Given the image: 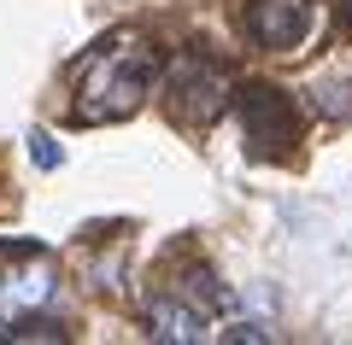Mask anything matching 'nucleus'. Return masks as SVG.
Segmentation results:
<instances>
[{
  "instance_id": "nucleus-1",
  "label": "nucleus",
  "mask_w": 352,
  "mask_h": 345,
  "mask_svg": "<svg viewBox=\"0 0 352 345\" xmlns=\"http://www.w3.org/2000/svg\"><path fill=\"white\" fill-rule=\"evenodd\" d=\"M153 47L135 36H112L106 47H94V59L76 76V123H118L141 106L153 82Z\"/></svg>"
},
{
  "instance_id": "nucleus-2",
  "label": "nucleus",
  "mask_w": 352,
  "mask_h": 345,
  "mask_svg": "<svg viewBox=\"0 0 352 345\" xmlns=\"http://www.w3.org/2000/svg\"><path fill=\"white\" fill-rule=\"evenodd\" d=\"M223 106H229V82H223L217 64L194 59V53L170 64V117H176V123L206 129V123L223 117Z\"/></svg>"
},
{
  "instance_id": "nucleus-3",
  "label": "nucleus",
  "mask_w": 352,
  "mask_h": 345,
  "mask_svg": "<svg viewBox=\"0 0 352 345\" xmlns=\"http://www.w3.org/2000/svg\"><path fill=\"white\" fill-rule=\"evenodd\" d=\"M305 29H311V6L305 0H252L247 6V36L258 41V47H300Z\"/></svg>"
},
{
  "instance_id": "nucleus-4",
  "label": "nucleus",
  "mask_w": 352,
  "mask_h": 345,
  "mask_svg": "<svg viewBox=\"0 0 352 345\" xmlns=\"http://www.w3.org/2000/svg\"><path fill=\"white\" fill-rule=\"evenodd\" d=\"M241 123H247V141L252 147H288L294 141V106H288V94L282 88H247L241 94Z\"/></svg>"
},
{
  "instance_id": "nucleus-5",
  "label": "nucleus",
  "mask_w": 352,
  "mask_h": 345,
  "mask_svg": "<svg viewBox=\"0 0 352 345\" xmlns=\"http://www.w3.org/2000/svg\"><path fill=\"white\" fill-rule=\"evenodd\" d=\"M53 263L47 258H30L24 270H6L0 275V322H18V316H30L36 305H47L53 298Z\"/></svg>"
},
{
  "instance_id": "nucleus-6",
  "label": "nucleus",
  "mask_w": 352,
  "mask_h": 345,
  "mask_svg": "<svg viewBox=\"0 0 352 345\" xmlns=\"http://www.w3.org/2000/svg\"><path fill=\"white\" fill-rule=\"evenodd\" d=\"M147 333L153 340H164V345H194V340H206V316L194 305H182V298H159V305H147Z\"/></svg>"
},
{
  "instance_id": "nucleus-7",
  "label": "nucleus",
  "mask_w": 352,
  "mask_h": 345,
  "mask_svg": "<svg viewBox=\"0 0 352 345\" xmlns=\"http://www.w3.org/2000/svg\"><path fill=\"white\" fill-rule=\"evenodd\" d=\"M30 158H36L41 170H59V147H53L47 135H36V141H30Z\"/></svg>"
},
{
  "instance_id": "nucleus-8",
  "label": "nucleus",
  "mask_w": 352,
  "mask_h": 345,
  "mask_svg": "<svg viewBox=\"0 0 352 345\" xmlns=\"http://www.w3.org/2000/svg\"><path fill=\"white\" fill-rule=\"evenodd\" d=\"M317 94H323V99H317L323 111H346V88H317Z\"/></svg>"
},
{
  "instance_id": "nucleus-9",
  "label": "nucleus",
  "mask_w": 352,
  "mask_h": 345,
  "mask_svg": "<svg viewBox=\"0 0 352 345\" xmlns=\"http://www.w3.org/2000/svg\"><path fill=\"white\" fill-rule=\"evenodd\" d=\"M346 29H352V0H346Z\"/></svg>"
}]
</instances>
